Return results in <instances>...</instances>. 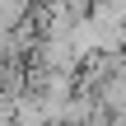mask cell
<instances>
[{"instance_id": "cell-1", "label": "cell", "mask_w": 126, "mask_h": 126, "mask_svg": "<svg viewBox=\"0 0 126 126\" xmlns=\"http://www.w3.org/2000/svg\"><path fill=\"white\" fill-rule=\"evenodd\" d=\"M98 103H103L112 117H126V70L108 75V79L98 84Z\"/></svg>"}, {"instance_id": "cell-2", "label": "cell", "mask_w": 126, "mask_h": 126, "mask_svg": "<svg viewBox=\"0 0 126 126\" xmlns=\"http://www.w3.org/2000/svg\"><path fill=\"white\" fill-rule=\"evenodd\" d=\"M23 14H28V0H0V33L19 28V23H23Z\"/></svg>"}]
</instances>
